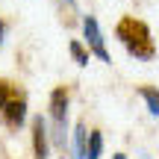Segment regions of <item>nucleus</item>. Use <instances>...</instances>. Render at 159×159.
<instances>
[{
    "label": "nucleus",
    "mask_w": 159,
    "mask_h": 159,
    "mask_svg": "<svg viewBox=\"0 0 159 159\" xmlns=\"http://www.w3.org/2000/svg\"><path fill=\"white\" fill-rule=\"evenodd\" d=\"M33 150L35 159H50V133H47V118L41 115L33 118Z\"/></svg>",
    "instance_id": "20e7f679"
},
{
    "label": "nucleus",
    "mask_w": 159,
    "mask_h": 159,
    "mask_svg": "<svg viewBox=\"0 0 159 159\" xmlns=\"http://www.w3.org/2000/svg\"><path fill=\"white\" fill-rule=\"evenodd\" d=\"M85 144H89V130H85V124L80 121L74 127V133H71V148H74V156L71 159H85Z\"/></svg>",
    "instance_id": "423d86ee"
},
{
    "label": "nucleus",
    "mask_w": 159,
    "mask_h": 159,
    "mask_svg": "<svg viewBox=\"0 0 159 159\" xmlns=\"http://www.w3.org/2000/svg\"><path fill=\"white\" fill-rule=\"evenodd\" d=\"M83 35H85V44H89V53H94L100 62H112V56H109V50H106V39H103L100 24H97L94 15L83 18Z\"/></svg>",
    "instance_id": "7ed1b4c3"
},
{
    "label": "nucleus",
    "mask_w": 159,
    "mask_h": 159,
    "mask_svg": "<svg viewBox=\"0 0 159 159\" xmlns=\"http://www.w3.org/2000/svg\"><path fill=\"white\" fill-rule=\"evenodd\" d=\"M112 159H127V156H124V153H115V156H112Z\"/></svg>",
    "instance_id": "f8f14e48"
},
{
    "label": "nucleus",
    "mask_w": 159,
    "mask_h": 159,
    "mask_svg": "<svg viewBox=\"0 0 159 159\" xmlns=\"http://www.w3.org/2000/svg\"><path fill=\"white\" fill-rule=\"evenodd\" d=\"M3 118H6L9 127H21L24 121H27V97L24 94L12 97V100L6 103V109H3Z\"/></svg>",
    "instance_id": "39448f33"
},
{
    "label": "nucleus",
    "mask_w": 159,
    "mask_h": 159,
    "mask_svg": "<svg viewBox=\"0 0 159 159\" xmlns=\"http://www.w3.org/2000/svg\"><path fill=\"white\" fill-rule=\"evenodd\" d=\"M115 35L121 39V44L127 47V53L136 59H142V62H148V59L156 56V47H153V39H150V30L144 21H139V18H121L118 27H115Z\"/></svg>",
    "instance_id": "f257e3e1"
},
{
    "label": "nucleus",
    "mask_w": 159,
    "mask_h": 159,
    "mask_svg": "<svg viewBox=\"0 0 159 159\" xmlns=\"http://www.w3.org/2000/svg\"><path fill=\"white\" fill-rule=\"evenodd\" d=\"M9 100H12V85L0 80V115H3V109H6V103H9Z\"/></svg>",
    "instance_id": "9d476101"
},
{
    "label": "nucleus",
    "mask_w": 159,
    "mask_h": 159,
    "mask_svg": "<svg viewBox=\"0 0 159 159\" xmlns=\"http://www.w3.org/2000/svg\"><path fill=\"white\" fill-rule=\"evenodd\" d=\"M139 94H142V100L148 103V112L159 118V89H150V85H142L139 89Z\"/></svg>",
    "instance_id": "6e6552de"
},
{
    "label": "nucleus",
    "mask_w": 159,
    "mask_h": 159,
    "mask_svg": "<svg viewBox=\"0 0 159 159\" xmlns=\"http://www.w3.org/2000/svg\"><path fill=\"white\" fill-rule=\"evenodd\" d=\"M100 153H103V133L91 130L89 133V144H85V159H100Z\"/></svg>",
    "instance_id": "0eeeda50"
},
{
    "label": "nucleus",
    "mask_w": 159,
    "mask_h": 159,
    "mask_svg": "<svg viewBox=\"0 0 159 159\" xmlns=\"http://www.w3.org/2000/svg\"><path fill=\"white\" fill-rule=\"evenodd\" d=\"M6 33H9V24H6V21H0V44H3V39H6Z\"/></svg>",
    "instance_id": "9b49d317"
},
{
    "label": "nucleus",
    "mask_w": 159,
    "mask_h": 159,
    "mask_svg": "<svg viewBox=\"0 0 159 159\" xmlns=\"http://www.w3.org/2000/svg\"><path fill=\"white\" fill-rule=\"evenodd\" d=\"M68 50H71V56H74V62H77V65H89V59H91V53L85 50V47L80 44L77 39H74V41H71V44H68Z\"/></svg>",
    "instance_id": "1a4fd4ad"
},
{
    "label": "nucleus",
    "mask_w": 159,
    "mask_h": 159,
    "mask_svg": "<svg viewBox=\"0 0 159 159\" xmlns=\"http://www.w3.org/2000/svg\"><path fill=\"white\" fill-rule=\"evenodd\" d=\"M68 89H53L50 94V124H53V133H50V142L56 150H68Z\"/></svg>",
    "instance_id": "f03ea898"
},
{
    "label": "nucleus",
    "mask_w": 159,
    "mask_h": 159,
    "mask_svg": "<svg viewBox=\"0 0 159 159\" xmlns=\"http://www.w3.org/2000/svg\"><path fill=\"white\" fill-rule=\"evenodd\" d=\"M144 159H148V156H144Z\"/></svg>",
    "instance_id": "4468645a"
},
{
    "label": "nucleus",
    "mask_w": 159,
    "mask_h": 159,
    "mask_svg": "<svg viewBox=\"0 0 159 159\" xmlns=\"http://www.w3.org/2000/svg\"><path fill=\"white\" fill-rule=\"evenodd\" d=\"M65 3H68V6H74V3H77V0H65Z\"/></svg>",
    "instance_id": "ddd939ff"
}]
</instances>
